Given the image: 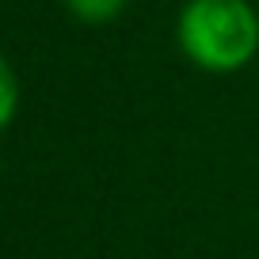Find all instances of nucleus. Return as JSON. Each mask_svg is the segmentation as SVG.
<instances>
[{
	"label": "nucleus",
	"instance_id": "f257e3e1",
	"mask_svg": "<svg viewBox=\"0 0 259 259\" xmlns=\"http://www.w3.org/2000/svg\"><path fill=\"white\" fill-rule=\"evenodd\" d=\"M176 38L194 69L213 76L240 73L259 54V12L251 0H187Z\"/></svg>",
	"mask_w": 259,
	"mask_h": 259
},
{
	"label": "nucleus",
	"instance_id": "f03ea898",
	"mask_svg": "<svg viewBox=\"0 0 259 259\" xmlns=\"http://www.w3.org/2000/svg\"><path fill=\"white\" fill-rule=\"evenodd\" d=\"M16 114H19V76L12 61L0 54V134L16 122Z\"/></svg>",
	"mask_w": 259,
	"mask_h": 259
},
{
	"label": "nucleus",
	"instance_id": "7ed1b4c3",
	"mask_svg": "<svg viewBox=\"0 0 259 259\" xmlns=\"http://www.w3.org/2000/svg\"><path fill=\"white\" fill-rule=\"evenodd\" d=\"M65 4H69V12H73L76 19H84V23H107V19H114L126 8V0H65Z\"/></svg>",
	"mask_w": 259,
	"mask_h": 259
}]
</instances>
